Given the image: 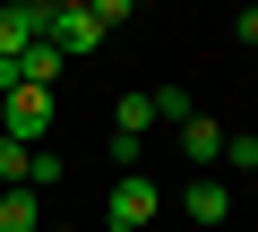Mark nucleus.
<instances>
[{"instance_id":"obj_1","label":"nucleus","mask_w":258,"mask_h":232,"mask_svg":"<svg viewBox=\"0 0 258 232\" xmlns=\"http://www.w3.org/2000/svg\"><path fill=\"white\" fill-rule=\"evenodd\" d=\"M52 121H60V103H52V86H9V95H0V138H18V146H35V138H52Z\"/></svg>"},{"instance_id":"obj_2","label":"nucleus","mask_w":258,"mask_h":232,"mask_svg":"<svg viewBox=\"0 0 258 232\" xmlns=\"http://www.w3.org/2000/svg\"><path fill=\"white\" fill-rule=\"evenodd\" d=\"M155 206H164V198H155V181H147V172H120V181H112V215H103V223L147 232V223H155Z\"/></svg>"},{"instance_id":"obj_3","label":"nucleus","mask_w":258,"mask_h":232,"mask_svg":"<svg viewBox=\"0 0 258 232\" xmlns=\"http://www.w3.org/2000/svg\"><path fill=\"white\" fill-rule=\"evenodd\" d=\"M43 43V0H0V60Z\"/></svg>"},{"instance_id":"obj_4","label":"nucleus","mask_w":258,"mask_h":232,"mask_svg":"<svg viewBox=\"0 0 258 232\" xmlns=\"http://www.w3.org/2000/svg\"><path fill=\"white\" fill-rule=\"evenodd\" d=\"M181 155H189L198 172H215V164H224V121H207V112H189V121H181Z\"/></svg>"},{"instance_id":"obj_5","label":"nucleus","mask_w":258,"mask_h":232,"mask_svg":"<svg viewBox=\"0 0 258 232\" xmlns=\"http://www.w3.org/2000/svg\"><path fill=\"white\" fill-rule=\"evenodd\" d=\"M181 215H189V223H224V215H232L224 181H215V172H198V181H189V198H181Z\"/></svg>"},{"instance_id":"obj_6","label":"nucleus","mask_w":258,"mask_h":232,"mask_svg":"<svg viewBox=\"0 0 258 232\" xmlns=\"http://www.w3.org/2000/svg\"><path fill=\"white\" fill-rule=\"evenodd\" d=\"M0 232H43V189H9V198H0Z\"/></svg>"},{"instance_id":"obj_7","label":"nucleus","mask_w":258,"mask_h":232,"mask_svg":"<svg viewBox=\"0 0 258 232\" xmlns=\"http://www.w3.org/2000/svg\"><path fill=\"white\" fill-rule=\"evenodd\" d=\"M147 129H155V95H120L112 103V138H138L147 146Z\"/></svg>"},{"instance_id":"obj_8","label":"nucleus","mask_w":258,"mask_h":232,"mask_svg":"<svg viewBox=\"0 0 258 232\" xmlns=\"http://www.w3.org/2000/svg\"><path fill=\"white\" fill-rule=\"evenodd\" d=\"M60 69H69V60H60L52 43H35V52H18V86H52Z\"/></svg>"},{"instance_id":"obj_9","label":"nucleus","mask_w":258,"mask_h":232,"mask_svg":"<svg viewBox=\"0 0 258 232\" xmlns=\"http://www.w3.org/2000/svg\"><path fill=\"white\" fill-rule=\"evenodd\" d=\"M60 172H69V164H60V155H52V146H35V155H26V189H52V181H60Z\"/></svg>"},{"instance_id":"obj_10","label":"nucleus","mask_w":258,"mask_h":232,"mask_svg":"<svg viewBox=\"0 0 258 232\" xmlns=\"http://www.w3.org/2000/svg\"><path fill=\"white\" fill-rule=\"evenodd\" d=\"M189 112H198V103H189L181 86H155V121H172V129H181V121H189Z\"/></svg>"},{"instance_id":"obj_11","label":"nucleus","mask_w":258,"mask_h":232,"mask_svg":"<svg viewBox=\"0 0 258 232\" xmlns=\"http://www.w3.org/2000/svg\"><path fill=\"white\" fill-rule=\"evenodd\" d=\"M26 155H35V146H18V138H0V181H9V189L26 181Z\"/></svg>"},{"instance_id":"obj_12","label":"nucleus","mask_w":258,"mask_h":232,"mask_svg":"<svg viewBox=\"0 0 258 232\" xmlns=\"http://www.w3.org/2000/svg\"><path fill=\"white\" fill-rule=\"evenodd\" d=\"M224 164H232V172H258V138H232V129H224Z\"/></svg>"},{"instance_id":"obj_13","label":"nucleus","mask_w":258,"mask_h":232,"mask_svg":"<svg viewBox=\"0 0 258 232\" xmlns=\"http://www.w3.org/2000/svg\"><path fill=\"white\" fill-rule=\"evenodd\" d=\"M86 9H95V26H103V35H112V26H120V18H129V9H138V0H86Z\"/></svg>"},{"instance_id":"obj_14","label":"nucleus","mask_w":258,"mask_h":232,"mask_svg":"<svg viewBox=\"0 0 258 232\" xmlns=\"http://www.w3.org/2000/svg\"><path fill=\"white\" fill-rule=\"evenodd\" d=\"M241 43H258V0H249V9H241Z\"/></svg>"},{"instance_id":"obj_15","label":"nucleus","mask_w":258,"mask_h":232,"mask_svg":"<svg viewBox=\"0 0 258 232\" xmlns=\"http://www.w3.org/2000/svg\"><path fill=\"white\" fill-rule=\"evenodd\" d=\"M103 232H129V223H103Z\"/></svg>"},{"instance_id":"obj_16","label":"nucleus","mask_w":258,"mask_h":232,"mask_svg":"<svg viewBox=\"0 0 258 232\" xmlns=\"http://www.w3.org/2000/svg\"><path fill=\"white\" fill-rule=\"evenodd\" d=\"M249 52H258V43H249Z\"/></svg>"}]
</instances>
